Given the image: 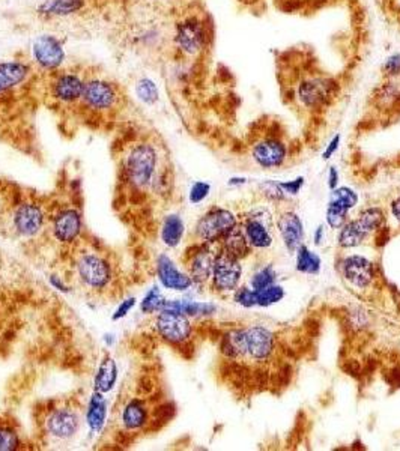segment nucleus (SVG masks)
Returning a JSON list of instances; mask_svg holds the SVG:
<instances>
[{"label": "nucleus", "instance_id": "f257e3e1", "mask_svg": "<svg viewBox=\"0 0 400 451\" xmlns=\"http://www.w3.org/2000/svg\"><path fill=\"white\" fill-rule=\"evenodd\" d=\"M115 161L113 209L135 236L157 238L166 208L174 191V172L161 137L130 125L111 147Z\"/></svg>", "mask_w": 400, "mask_h": 451}, {"label": "nucleus", "instance_id": "f03ea898", "mask_svg": "<svg viewBox=\"0 0 400 451\" xmlns=\"http://www.w3.org/2000/svg\"><path fill=\"white\" fill-rule=\"evenodd\" d=\"M139 354V361L133 366L128 379L123 382L110 417L99 433L98 448L122 450L128 448L148 435L157 433L174 417L177 406L162 396L160 372L155 362H149L151 342L139 335L131 338Z\"/></svg>", "mask_w": 400, "mask_h": 451}, {"label": "nucleus", "instance_id": "7ed1b4c3", "mask_svg": "<svg viewBox=\"0 0 400 451\" xmlns=\"http://www.w3.org/2000/svg\"><path fill=\"white\" fill-rule=\"evenodd\" d=\"M53 269L70 292L103 304L123 298L135 280L121 255L87 230L76 244L59 253Z\"/></svg>", "mask_w": 400, "mask_h": 451}, {"label": "nucleus", "instance_id": "20e7f679", "mask_svg": "<svg viewBox=\"0 0 400 451\" xmlns=\"http://www.w3.org/2000/svg\"><path fill=\"white\" fill-rule=\"evenodd\" d=\"M0 235L17 244L33 260H44L53 267L56 250L50 238V194L12 182L0 209Z\"/></svg>", "mask_w": 400, "mask_h": 451}, {"label": "nucleus", "instance_id": "39448f33", "mask_svg": "<svg viewBox=\"0 0 400 451\" xmlns=\"http://www.w3.org/2000/svg\"><path fill=\"white\" fill-rule=\"evenodd\" d=\"M86 405L84 390L38 400L33 406L35 447L57 450L71 445L86 423Z\"/></svg>", "mask_w": 400, "mask_h": 451}, {"label": "nucleus", "instance_id": "423d86ee", "mask_svg": "<svg viewBox=\"0 0 400 451\" xmlns=\"http://www.w3.org/2000/svg\"><path fill=\"white\" fill-rule=\"evenodd\" d=\"M84 232L80 181L67 177L65 181H60L57 190L50 194V238L56 257L76 244Z\"/></svg>", "mask_w": 400, "mask_h": 451}, {"label": "nucleus", "instance_id": "0eeeda50", "mask_svg": "<svg viewBox=\"0 0 400 451\" xmlns=\"http://www.w3.org/2000/svg\"><path fill=\"white\" fill-rule=\"evenodd\" d=\"M127 108V95L122 86L103 72L87 71L84 91L74 111L79 121L101 128L115 123Z\"/></svg>", "mask_w": 400, "mask_h": 451}, {"label": "nucleus", "instance_id": "6e6552de", "mask_svg": "<svg viewBox=\"0 0 400 451\" xmlns=\"http://www.w3.org/2000/svg\"><path fill=\"white\" fill-rule=\"evenodd\" d=\"M212 43V24L206 16L190 12L173 23L170 45L182 60H196L202 56Z\"/></svg>", "mask_w": 400, "mask_h": 451}, {"label": "nucleus", "instance_id": "1a4fd4ad", "mask_svg": "<svg viewBox=\"0 0 400 451\" xmlns=\"http://www.w3.org/2000/svg\"><path fill=\"white\" fill-rule=\"evenodd\" d=\"M86 77L87 71L77 67H64L47 74V103L60 111L74 115L84 91Z\"/></svg>", "mask_w": 400, "mask_h": 451}, {"label": "nucleus", "instance_id": "9d476101", "mask_svg": "<svg viewBox=\"0 0 400 451\" xmlns=\"http://www.w3.org/2000/svg\"><path fill=\"white\" fill-rule=\"evenodd\" d=\"M151 337L155 342L181 350H193V325L190 318L182 313L161 310L151 322Z\"/></svg>", "mask_w": 400, "mask_h": 451}, {"label": "nucleus", "instance_id": "9b49d317", "mask_svg": "<svg viewBox=\"0 0 400 451\" xmlns=\"http://www.w3.org/2000/svg\"><path fill=\"white\" fill-rule=\"evenodd\" d=\"M340 94V82L325 74H309L295 84V99L309 111L327 108Z\"/></svg>", "mask_w": 400, "mask_h": 451}, {"label": "nucleus", "instance_id": "f8f14e48", "mask_svg": "<svg viewBox=\"0 0 400 451\" xmlns=\"http://www.w3.org/2000/svg\"><path fill=\"white\" fill-rule=\"evenodd\" d=\"M170 30L162 23L143 16L131 26L127 41L134 52H140L142 55H155L162 52L167 44H170Z\"/></svg>", "mask_w": 400, "mask_h": 451}, {"label": "nucleus", "instance_id": "ddd939ff", "mask_svg": "<svg viewBox=\"0 0 400 451\" xmlns=\"http://www.w3.org/2000/svg\"><path fill=\"white\" fill-rule=\"evenodd\" d=\"M67 52L62 40L56 35L44 33L36 36L32 43L30 62L35 69L50 74L65 67Z\"/></svg>", "mask_w": 400, "mask_h": 451}, {"label": "nucleus", "instance_id": "4468645a", "mask_svg": "<svg viewBox=\"0 0 400 451\" xmlns=\"http://www.w3.org/2000/svg\"><path fill=\"white\" fill-rule=\"evenodd\" d=\"M217 253V244L199 241L185 250L182 262L187 274H189L190 279L193 280V284L205 286L208 282H211L212 268H214V260Z\"/></svg>", "mask_w": 400, "mask_h": 451}, {"label": "nucleus", "instance_id": "2eb2a0df", "mask_svg": "<svg viewBox=\"0 0 400 451\" xmlns=\"http://www.w3.org/2000/svg\"><path fill=\"white\" fill-rule=\"evenodd\" d=\"M238 224L230 211L223 208H211L196 224L194 235L199 243L218 244L221 238Z\"/></svg>", "mask_w": 400, "mask_h": 451}, {"label": "nucleus", "instance_id": "dca6fc26", "mask_svg": "<svg viewBox=\"0 0 400 451\" xmlns=\"http://www.w3.org/2000/svg\"><path fill=\"white\" fill-rule=\"evenodd\" d=\"M35 74L30 60L9 59L0 62V96H6L26 86Z\"/></svg>", "mask_w": 400, "mask_h": 451}, {"label": "nucleus", "instance_id": "f3484780", "mask_svg": "<svg viewBox=\"0 0 400 451\" xmlns=\"http://www.w3.org/2000/svg\"><path fill=\"white\" fill-rule=\"evenodd\" d=\"M243 267L238 259H235L218 250L212 268L211 283L217 292H232L240 284Z\"/></svg>", "mask_w": 400, "mask_h": 451}, {"label": "nucleus", "instance_id": "a211bd4d", "mask_svg": "<svg viewBox=\"0 0 400 451\" xmlns=\"http://www.w3.org/2000/svg\"><path fill=\"white\" fill-rule=\"evenodd\" d=\"M32 438L24 433L21 423L9 412H0V451L35 450Z\"/></svg>", "mask_w": 400, "mask_h": 451}, {"label": "nucleus", "instance_id": "6ab92c4d", "mask_svg": "<svg viewBox=\"0 0 400 451\" xmlns=\"http://www.w3.org/2000/svg\"><path fill=\"white\" fill-rule=\"evenodd\" d=\"M92 0H43L36 9L45 21H62L80 17L89 9Z\"/></svg>", "mask_w": 400, "mask_h": 451}, {"label": "nucleus", "instance_id": "aec40b11", "mask_svg": "<svg viewBox=\"0 0 400 451\" xmlns=\"http://www.w3.org/2000/svg\"><path fill=\"white\" fill-rule=\"evenodd\" d=\"M154 271L160 283L170 291L184 292L193 286V280L187 272H182L167 255H158L154 262Z\"/></svg>", "mask_w": 400, "mask_h": 451}, {"label": "nucleus", "instance_id": "412c9836", "mask_svg": "<svg viewBox=\"0 0 400 451\" xmlns=\"http://www.w3.org/2000/svg\"><path fill=\"white\" fill-rule=\"evenodd\" d=\"M252 157L262 169H276L284 165L287 158V146L279 137H265L255 143Z\"/></svg>", "mask_w": 400, "mask_h": 451}, {"label": "nucleus", "instance_id": "4be33fe9", "mask_svg": "<svg viewBox=\"0 0 400 451\" xmlns=\"http://www.w3.org/2000/svg\"><path fill=\"white\" fill-rule=\"evenodd\" d=\"M247 338V355L256 361L268 360L276 347L274 334L264 327H252L245 330Z\"/></svg>", "mask_w": 400, "mask_h": 451}, {"label": "nucleus", "instance_id": "5701e85b", "mask_svg": "<svg viewBox=\"0 0 400 451\" xmlns=\"http://www.w3.org/2000/svg\"><path fill=\"white\" fill-rule=\"evenodd\" d=\"M109 418L106 394L94 391L86 405V424L91 433H101Z\"/></svg>", "mask_w": 400, "mask_h": 451}, {"label": "nucleus", "instance_id": "b1692460", "mask_svg": "<svg viewBox=\"0 0 400 451\" xmlns=\"http://www.w3.org/2000/svg\"><path fill=\"white\" fill-rule=\"evenodd\" d=\"M343 274L351 284L366 287L373 280V265L361 256H349L343 262Z\"/></svg>", "mask_w": 400, "mask_h": 451}, {"label": "nucleus", "instance_id": "393cba45", "mask_svg": "<svg viewBox=\"0 0 400 451\" xmlns=\"http://www.w3.org/2000/svg\"><path fill=\"white\" fill-rule=\"evenodd\" d=\"M217 245L220 252L226 253L238 260L248 256L250 250H252V245H250L247 240L244 228H241L240 224H236L233 229H230L226 235H224Z\"/></svg>", "mask_w": 400, "mask_h": 451}, {"label": "nucleus", "instance_id": "a878e982", "mask_svg": "<svg viewBox=\"0 0 400 451\" xmlns=\"http://www.w3.org/2000/svg\"><path fill=\"white\" fill-rule=\"evenodd\" d=\"M118 376H119V369L115 358L109 352L104 354L103 360L99 361L95 378H94V391L103 393V394L110 393L118 384Z\"/></svg>", "mask_w": 400, "mask_h": 451}, {"label": "nucleus", "instance_id": "bb28decb", "mask_svg": "<svg viewBox=\"0 0 400 451\" xmlns=\"http://www.w3.org/2000/svg\"><path fill=\"white\" fill-rule=\"evenodd\" d=\"M279 229L287 250H289V252L298 250L304 238L303 223L299 220V217L294 214V212H284L279 220Z\"/></svg>", "mask_w": 400, "mask_h": 451}, {"label": "nucleus", "instance_id": "cd10ccee", "mask_svg": "<svg viewBox=\"0 0 400 451\" xmlns=\"http://www.w3.org/2000/svg\"><path fill=\"white\" fill-rule=\"evenodd\" d=\"M220 352L229 358L236 360L247 355V338L245 330H230L221 334L218 342Z\"/></svg>", "mask_w": 400, "mask_h": 451}, {"label": "nucleus", "instance_id": "c85d7f7f", "mask_svg": "<svg viewBox=\"0 0 400 451\" xmlns=\"http://www.w3.org/2000/svg\"><path fill=\"white\" fill-rule=\"evenodd\" d=\"M184 233H185V226L179 216L167 214L162 217L160 229H158V236L166 247L169 248L178 247L182 241Z\"/></svg>", "mask_w": 400, "mask_h": 451}, {"label": "nucleus", "instance_id": "c756f323", "mask_svg": "<svg viewBox=\"0 0 400 451\" xmlns=\"http://www.w3.org/2000/svg\"><path fill=\"white\" fill-rule=\"evenodd\" d=\"M244 232L247 235V240L252 247L256 248H267L272 244V236L267 224L259 217H248L244 221Z\"/></svg>", "mask_w": 400, "mask_h": 451}, {"label": "nucleus", "instance_id": "7c9ffc66", "mask_svg": "<svg viewBox=\"0 0 400 451\" xmlns=\"http://www.w3.org/2000/svg\"><path fill=\"white\" fill-rule=\"evenodd\" d=\"M374 99L379 106L390 107L400 101V83L399 80H384L374 91Z\"/></svg>", "mask_w": 400, "mask_h": 451}, {"label": "nucleus", "instance_id": "2f4dec72", "mask_svg": "<svg viewBox=\"0 0 400 451\" xmlns=\"http://www.w3.org/2000/svg\"><path fill=\"white\" fill-rule=\"evenodd\" d=\"M369 233L361 228V226L358 224V221H351V223H346L342 230H340V235H339V244L342 247H357L360 245L362 241H365V238L367 236Z\"/></svg>", "mask_w": 400, "mask_h": 451}, {"label": "nucleus", "instance_id": "473e14b6", "mask_svg": "<svg viewBox=\"0 0 400 451\" xmlns=\"http://www.w3.org/2000/svg\"><path fill=\"white\" fill-rule=\"evenodd\" d=\"M321 257L311 253L306 245H299L296 256V269L304 274H318L321 271Z\"/></svg>", "mask_w": 400, "mask_h": 451}, {"label": "nucleus", "instance_id": "72a5a7b5", "mask_svg": "<svg viewBox=\"0 0 400 451\" xmlns=\"http://www.w3.org/2000/svg\"><path fill=\"white\" fill-rule=\"evenodd\" d=\"M134 92L137 96H139L140 101L148 104V106L155 104L160 98L157 83L149 77H142L139 82H137L135 87H134Z\"/></svg>", "mask_w": 400, "mask_h": 451}, {"label": "nucleus", "instance_id": "f704fd0d", "mask_svg": "<svg viewBox=\"0 0 400 451\" xmlns=\"http://www.w3.org/2000/svg\"><path fill=\"white\" fill-rule=\"evenodd\" d=\"M165 303H166L165 295L161 294V291L157 286H154L152 289H149L146 295L143 296L140 303V310L142 313H145V315H155V313L161 311Z\"/></svg>", "mask_w": 400, "mask_h": 451}, {"label": "nucleus", "instance_id": "c9c22d12", "mask_svg": "<svg viewBox=\"0 0 400 451\" xmlns=\"http://www.w3.org/2000/svg\"><path fill=\"white\" fill-rule=\"evenodd\" d=\"M357 221L362 229H365L367 233H370L381 228L384 223V214L379 208H369L361 212V216L358 217Z\"/></svg>", "mask_w": 400, "mask_h": 451}, {"label": "nucleus", "instance_id": "e433bc0d", "mask_svg": "<svg viewBox=\"0 0 400 451\" xmlns=\"http://www.w3.org/2000/svg\"><path fill=\"white\" fill-rule=\"evenodd\" d=\"M255 295H256V304L257 306L268 307V306L279 303V301L284 296V289L282 286L271 284L268 287H264V289L255 291Z\"/></svg>", "mask_w": 400, "mask_h": 451}, {"label": "nucleus", "instance_id": "4c0bfd02", "mask_svg": "<svg viewBox=\"0 0 400 451\" xmlns=\"http://www.w3.org/2000/svg\"><path fill=\"white\" fill-rule=\"evenodd\" d=\"M384 80H400V52L387 56L381 65Z\"/></svg>", "mask_w": 400, "mask_h": 451}, {"label": "nucleus", "instance_id": "58836bf2", "mask_svg": "<svg viewBox=\"0 0 400 451\" xmlns=\"http://www.w3.org/2000/svg\"><path fill=\"white\" fill-rule=\"evenodd\" d=\"M330 202L339 204L346 209H352L358 204V196L355 194V191H352L351 188H348V186L334 188Z\"/></svg>", "mask_w": 400, "mask_h": 451}, {"label": "nucleus", "instance_id": "ea45409f", "mask_svg": "<svg viewBox=\"0 0 400 451\" xmlns=\"http://www.w3.org/2000/svg\"><path fill=\"white\" fill-rule=\"evenodd\" d=\"M348 211L349 209L343 208L339 204L330 202L328 208H327V223L331 226L333 229H342L346 223Z\"/></svg>", "mask_w": 400, "mask_h": 451}, {"label": "nucleus", "instance_id": "a19ab883", "mask_svg": "<svg viewBox=\"0 0 400 451\" xmlns=\"http://www.w3.org/2000/svg\"><path fill=\"white\" fill-rule=\"evenodd\" d=\"M277 274L276 271L272 269V267H267L264 269H260L259 272H256L252 279V287L255 291L264 289V287H268L271 284L276 283Z\"/></svg>", "mask_w": 400, "mask_h": 451}, {"label": "nucleus", "instance_id": "79ce46f5", "mask_svg": "<svg viewBox=\"0 0 400 451\" xmlns=\"http://www.w3.org/2000/svg\"><path fill=\"white\" fill-rule=\"evenodd\" d=\"M235 301L243 307H253L256 304V295L253 289H247V287H241L235 292Z\"/></svg>", "mask_w": 400, "mask_h": 451}, {"label": "nucleus", "instance_id": "37998d69", "mask_svg": "<svg viewBox=\"0 0 400 451\" xmlns=\"http://www.w3.org/2000/svg\"><path fill=\"white\" fill-rule=\"evenodd\" d=\"M209 191H211V185L209 184H206V182H196L191 186V191H190L191 204H200V202H202L204 199H206Z\"/></svg>", "mask_w": 400, "mask_h": 451}, {"label": "nucleus", "instance_id": "c03bdc74", "mask_svg": "<svg viewBox=\"0 0 400 451\" xmlns=\"http://www.w3.org/2000/svg\"><path fill=\"white\" fill-rule=\"evenodd\" d=\"M135 298L134 296H131V298H128V299H125V301H122V303H119V307L116 308V311L113 313V316H111V321H119V319H122V318H125L130 313V310L135 306Z\"/></svg>", "mask_w": 400, "mask_h": 451}, {"label": "nucleus", "instance_id": "a18cd8bd", "mask_svg": "<svg viewBox=\"0 0 400 451\" xmlns=\"http://www.w3.org/2000/svg\"><path fill=\"white\" fill-rule=\"evenodd\" d=\"M280 188L283 190V193H287V194H298L299 190H301L303 185H304V178H296L295 181H289V182H280L279 184Z\"/></svg>", "mask_w": 400, "mask_h": 451}, {"label": "nucleus", "instance_id": "49530a36", "mask_svg": "<svg viewBox=\"0 0 400 451\" xmlns=\"http://www.w3.org/2000/svg\"><path fill=\"white\" fill-rule=\"evenodd\" d=\"M340 142H342L340 134H337V135L333 137L331 142H330L328 146H327V149H325L323 154H322V158H323L325 161L330 160V158L337 152V149H339V146H340Z\"/></svg>", "mask_w": 400, "mask_h": 451}, {"label": "nucleus", "instance_id": "de8ad7c7", "mask_svg": "<svg viewBox=\"0 0 400 451\" xmlns=\"http://www.w3.org/2000/svg\"><path fill=\"white\" fill-rule=\"evenodd\" d=\"M337 184H339V173H337L335 167H330L328 170V186L331 190L337 188Z\"/></svg>", "mask_w": 400, "mask_h": 451}, {"label": "nucleus", "instance_id": "09e8293b", "mask_svg": "<svg viewBox=\"0 0 400 451\" xmlns=\"http://www.w3.org/2000/svg\"><path fill=\"white\" fill-rule=\"evenodd\" d=\"M143 5H149V6H161L165 5L166 2H169V0H142Z\"/></svg>", "mask_w": 400, "mask_h": 451}, {"label": "nucleus", "instance_id": "8fccbe9b", "mask_svg": "<svg viewBox=\"0 0 400 451\" xmlns=\"http://www.w3.org/2000/svg\"><path fill=\"white\" fill-rule=\"evenodd\" d=\"M393 214L397 218V221H400V197L397 200H394L393 204Z\"/></svg>", "mask_w": 400, "mask_h": 451}, {"label": "nucleus", "instance_id": "3c124183", "mask_svg": "<svg viewBox=\"0 0 400 451\" xmlns=\"http://www.w3.org/2000/svg\"><path fill=\"white\" fill-rule=\"evenodd\" d=\"M322 235H323V228H322V226H319V228L315 232V244L316 245H319L322 243Z\"/></svg>", "mask_w": 400, "mask_h": 451}, {"label": "nucleus", "instance_id": "603ef678", "mask_svg": "<svg viewBox=\"0 0 400 451\" xmlns=\"http://www.w3.org/2000/svg\"><path fill=\"white\" fill-rule=\"evenodd\" d=\"M245 182H247V179H244V178H232L229 181L230 185H238V184H245Z\"/></svg>", "mask_w": 400, "mask_h": 451}]
</instances>
